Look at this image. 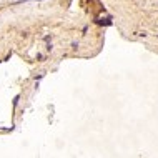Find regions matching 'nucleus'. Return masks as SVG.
<instances>
[{"mask_svg": "<svg viewBox=\"0 0 158 158\" xmlns=\"http://www.w3.org/2000/svg\"><path fill=\"white\" fill-rule=\"evenodd\" d=\"M72 48H73V50H77V48H78V42H73V43H72Z\"/></svg>", "mask_w": 158, "mask_h": 158, "instance_id": "1", "label": "nucleus"}, {"mask_svg": "<svg viewBox=\"0 0 158 158\" xmlns=\"http://www.w3.org/2000/svg\"><path fill=\"white\" fill-rule=\"evenodd\" d=\"M45 42H50L52 40V35H45V38H43Z\"/></svg>", "mask_w": 158, "mask_h": 158, "instance_id": "2", "label": "nucleus"}, {"mask_svg": "<svg viewBox=\"0 0 158 158\" xmlns=\"http://www.w3.org/2000/svg\"><path fill=\"white\" fill-rule=\"evenodd\" d=\"M52 48H53V45H52V43H48V45H47V50L52 52Z\"/></svg>", "mask_w": 158, "mask_h": 158, "instance_id": "3", "label": "nucleus"}, {"mask_svg": "<svg viewBox=\"0 0 158 158\" xmlns=\"http://www.w3.org/2000/svg\"><path fill=\"white\" fill-rule=\"evenodd\" d=\"M17 103H18V95H17L15 100H13V107H17Z\"/></svg>", "mask_w": 158, "mask_h": 158, "instance_id": "4", "label": "nucleus"}]
</instances>
